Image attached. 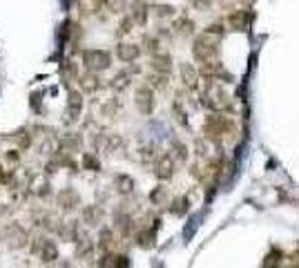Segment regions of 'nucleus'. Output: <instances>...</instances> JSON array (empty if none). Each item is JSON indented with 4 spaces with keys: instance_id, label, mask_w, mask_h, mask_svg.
<instances>
[{
    "instance_id": "obj_9",
    "label": "nucleus",
    "mask_w": 299,
    "mask_h": 268,
    "mask_svg": "<svg viewBox=\"0 0 299 268\" xmlns=\"http://www.w3.org/2000/svg\"><path fill=\"white\" fill-rule=\"evenodd\" d=\"M181 78H183V85H186L188 90L199 87V72L194 70L192 65H181Z\"/></svg>"
},
{
    "instance_id": "obj_21",
    "label": "nucleus",
    "mask_w": 299,
    "mask_h": 268,
    "mask_svg": "<svg viewBox=\"0 0 299 268\" xmlns=\"http://www.w3.org/2000/svg\"><path fill=\"white\" fill-rule=\"evenodd\" d=\"M166 199H168V190H166V188H163V186H158L156 190L150 194V201H152V204H156V206H161Z\"/></svg>"
},
{
    "instance_id": "obj_28",
    "label": "nucleus",
    "mask_w": 299,
    "mask_h": 268,
    "mask_svg": "<svg viewBox=\"0 0 299 268\" xmlns=\"http://www.w3.org/2000/svg\"><path fill=\"white\" fill-rule=\"evenodd\" d=\"M132 25H134L132 16H127V18H123V20H121V29H119V32H121V34H127V32L132 29Z\"/></svg>"
},
{
    "instance_id": "obj_4",
    "label": "nucleus",
    "mask_w": 299,
    "mask_h": 268,
    "mask_svg": "<svg viewBox=\"0 0 299 268\" xmlns=\"http://www.w3.org/2000/svg\"><path fill=\"white\" fill-rule=\"evenodd\" d=\"M134 103H136L139 112L145 114V117L154 112L156 101H154V92H152L150 85H143V87H139V90H136V99H134Z\"/></svg>"
},
{
    "instance_id": "obj_15",
    "label": "nucleus",
    "mask_w": 299,
    "mask_h": 268,
    "mask_svg": "<svg viewBox=\"0 0 299 268\" xmlns=\"http://www.w3.org/2000/svg\"><path fill=\"white\" fill-rule=\"evenodd\" d=\"M83 109V94L81 92H72L70 94V117L76 119Z\"/></svg>"
},
{
    "instance_id": "obj_17",
    "label": "nucleus",
    "mask_w": 299,
    "mask_h": 268,
    "mask_svg": "<svg viewBox=\"0 0 299 268\" xmlns=\"http://www.w3.org/2000/svg\"><path fill=\"white\" fill-rule=\"evenodd\" d=\"M188 204H190V201H188V197H179V199H174V201H172V208H170V212H172V215H186V212H188Z\"/></svg>"
},
{
    "instance_id": "obj_5",
    "label": "nucleus",
    "mask_w": 299,
    "mask_h": 268,
    "mask_svg": "<svg viewBox=\"0 0 299 268\" xmlns=\"http://www.w3.org/2000/svg\"><path fill=\"white\" fill-rule=\"evenodd\" d=\"M228 23L233 29H241V32H248L250 29V23H252V14L246 9H237L228 16Z\"/></svg>"
},
{
    "instance_id": "obj_7",
    "label": "nucleus",
    "mask_w": 299,
    "mask_h": 268,
    "mask_svg": "<svg viewBox=\"0 0 299 268\" xmlns=\"http://www.w3.org/2000/svg\"><path fill=\"white\" fill-rule=\"evenodd\" d=\"M150 67L158 74H170V70H172V58H170V54H152V60H150Z\"/></svg>"
},
{
    "instance_id": "obj_11",
    "label": "nucleus",
    "mask_w": 299,
    "mask_h": 268,
    "mask_svg": "<svg viewBox=\"0 0 299 268\" xmlns=\"http://www.w3.org/2000/svg\"><path fill=\"white\" fill-rule=\"evenodd\" d=\"M132 20L139 23V25H145L148 23V5L143 0H134L132 3Z\"/></svg>"
},
{
    "instance_id": "obj_12",
    "label": "nucleus",
    "mask_w": 299,
    "mask_h": 268,
    "mask_svg": "<svg viewBox=\"0 0 299 268\" xmlns=\"http://www.w3.org/2000/svg\"><path fill=\"white\" fill-rule=\"evenodd\" d=\"M7 235H11L9 237L11 246H25L27 243V233L18 226H7Z\"/></svg>"
},
{
    "instance_id": "obj_1",
    "label": "nucleus",
    "mask_w": 299,
    "mask_h": 268,
    "mask_svg": "<svg viewBox=\"0 0 299 268\" xmlns=\"http://www.w3.org/2000/svg\"><path fill=\"white\" fill-rule=\"evenodd\" d=\"M219 40L217 36H210V34H199L194 38V45H192V54L199 63H205V60H215L217 54H219Z\"/></svg>"
},
{
    "instance_id": "obj_6",
    "label": "nucleus",
    "mask_w": 299,
    "mask_h": 268,
    "mask_svg": "<svg viewBox=\"0 0 299 268\" xmlns=\"http://www.w3.org/2000/svg\"><path fill=\"white\" fill-rule=\"evenodd\" d=\"M117 56H119V60H123V63H134V60L141 56V47L134 45V42H121L117 47Z\"/></svg>"
},
{
    "instance_id": "obj_19",
    "label": "nucleus",
    "mask_w": 299,
    "mask_h": 268,
    "mask_svg": "<svg viewBox=\"0 0 299 268\" xmlns=\"http://www.w3.org/2000/svg\"><path fill=\"white\" fill-rule=\"evenodd\" d=\"M176 32L179 34H186V36H190L194 32V23L190 20V18H181L179 23H176Z\"/></svg>"
},
{
    "instance_id": "obj_24",
    "label": "nucleus",
    "mask_w": 299,
    "mask_h": 268,
    "mask_svg": "<svg viewBox=\"0 0 299 268\" xmlns=\"http://www.w3.org/2000/svg\"><path fill=\"white\" fill-rule=\"evenodd\" d=\"M83 166L87 168V170H94V172H96V170L101 168V163H99V159H96L94 154H85L83 157Z\"/></svg>"
},
{
    "instance_id": "obj_26",
    "label": "nucleus",
    "mask_w": 299,
    "mask_h": 268,
    "mask_svg": "<svg viewBox=\"0 0 299 268\" xmlns=\"http://www.w3.org/2000/svg\"><path fill=\"white\" fill-rule=\"evenodd\" d=\"M172 150L176 152V157H179L181 161H186V157H188V148L183 145L181 141H172Z\"/></svg>"
},
{
    "instance_id": "obj_30",
    "label": "nucleus",
    "mask_w": 299,
    "mask_h": 268,
    "mask_svg": "<svg viewBox=\"0 0 299 268\" xmlns=\"http://www.w3.org/2000/svg\"><path fill=\"white\" fill-rule=\"evenodd\" d=\"M192 5H194V7H197L199 11H205V9H208L210 5H212V0H192Z\"/></svg>"
},
{
    "instance_id": "obj_16",
    "label": "nucleus",
    "mask_w": 299,
    "mask_h": 268,
    "mask_svg": "<svg viewBox=\"0 0 299 268\" xmlns=\"http://www.w3.org/2000/svg\"><path fill=\"white\" fill-rule=\"evenodd\" d=\"M112 243H114L112 230H109V228H103L101 235H99V248H101V251H107V248H112Z\"/></svg>"
},
{
    "instance_id": "obj_23",
    "label": "nucleus",
    "mask_w": 299,
    "mask_h": 268,
    "mask_svg": "<svg viewBox=\"0 0 299 268\" xmlns=\"http://www.w3.org/2000/svg\"><path fill=\"white\" fill-rule=\"evenodd\" d=\"M127 83H130V74H127V72H121V74L114 78L112 87L114 90H123V87H127Z\"/></svg>"
},
{
    "instance_id": "obj_25",
    "label": "nucleus",
    "mask_w": 299,
    "mask_h": 268,
    "mask_svg": "<svg viewBox=\"0 0 299 268\" xmlns=\"http://www.w3.org/2000/svg\"><path fill=\"white\" fill-rule=\"evenodd\" d=\"M203 32H205V34H210V36H217V38H221L225 29H223V25H219V23H212V25H208V27L203 29Z\"/></svg>"
},
{
    "instance_id": "obj_18",
    "label": "nucleus",
    "mask_w": 299,
    "mask_h": 268,
    "mask_svg": "<svg viewBox=\"0 0 299 268\" xmlns=\"http://www.w3.org/2000/svg\"><path fill=\"white\" fill-rule=\"evenodd\" d=\"M101 215H103V212L96 208V206H89V208H85L83 217H85V221H87L89 226H96V224H99V219H101Z\"/></svg>"
},
{
    "instance_id": "obj_14",
    "label": "nucleus",
    "mask_w": 299,
    "mask_h": 268,
    "mask_svg": "<svg viewBox=\"0 0 299 268\" xmlns=\"http://www.w3.org/2000/svg\"><path fill=\"white\" fill-rule=\"evenodd\" d=\"M114 188L121 192V194H130L134 190V181H132V176H127V174H119L117 179H114Z\"/></svg>"
},
{
    "instance_id": "obj_3",
    "label": "nucleus",
    "mask_w": 299,
    "mask_h": 268,
    "mask_svg": "<svg viewBox=\"0 0 299 268\" xmlns=\"http://www.w3.org/2000/svg\"><path fill=\"white\" fill-rule=\"evenodd\" d=\"M83 63L89 72H103L112 65V56L105 50H85L83 52Z\"/></svg>"
},
{
    "instance_id": "obj_2",
    "label": "nucleus",
    "mask_w": 299,
    "mask_h": 268,
    "mask_svg": "<svg viewBox=\"0 0 299 268\" xmlns=\"http://www.w3.org/2000/svg\"><path fill=\"white\" fill-rule=\"evenodd\" d=\"M230 130H233V121L228 117H223V114H210V117L205 119L203 132L208 134L210 139H215L217 143H221V137L228 134Z\"/></svg>"
},
{
    "instance_id": "obj_31",
    "label": "nucleus",
    "mask_w": 299,
    "mask_h": 268,
    "mask_svg": "<svg viewBox=\"0 0 299 268\" xmlns=\"http://www.w3.org/2000/svg\"><path fill=\"white\" fill-rule=\"evenodd\" d=\"M3 181H5V176H3V172H0V184H3Z\"/></svg>"
},
{
    "instance_id": "obj_29",
    "label": "nucleus",
    "mask_w": 299,
    "mask_h": 268,
    "mask_svg": "<svg viewBox=\"0 0 299 268\" xmlns=\"http://www.w3.org/2000/svg\"><path fill=\"white\" fill-rule=\"evenodd\" d=\"M156 16H172L174 14V7H170V5H161V7H156Z\"/></svg>"
},
{
    "instance_id": "obj_10",
    "label": "nucleus",
    "mask_w": 299,
    "mask_h": 268,
    "mask_svg": "<svg viewBox=\"0 0 299 268\" xmlns=\"http://www.w3.org/2000/svg\"><path fill=\"white\" fill-rule=\"evenodd\" d=\"M78 204H81V197H78V192H74L72 188H67V190H63L58 194V206H63L65 210L76 208Z\"/></svg>"
},
{
    "instance_id": "obj_20",
    "label": "nucleus",
    "mask_w": 299,
    "mask_h": 268,
    "mask_svg": "<svg viewBox=\"0 0 299 268\" xmlns=\"http://www.w3.org/2000/svg\"><path fill=\"white\" fill-rule=\"evenodd\" d=\"M89 255H91V243L87 239H81L76 246V257L83 259V257H89Z\"/></svg>"
},
{
    "instance_id": "obj_13",
    "label": "nucleus",
    "mask_w": 299,
    "mask_h": 268,
    "mask_svg": "<svg viewBox=\"0 0 299 268\" xmlns=\"http://www.w3.org/2000/svg\"><path fill=\"white\" fill-rule=\"evenodd\" d=\"M154 239H156V228H143L141 233L136 235V241H139V246L141 248H152L154 246Z\"/></svg>"
},
{
    "instance_id": "obj_8",
    "label": "nucleus",
    "mask_w": 299,
    "mask_h": 268,
    "mask_svg": "<svg viewBox=\"0 0 299 268\" xmlns=\"http://www.w3.org/2000/svg\"><path fill=\"white\" fill-rule=\"evenodd\" d=\"M154 174L158 176V179H170V176L174 174V161L170 154H163L158 157L156 166H154Z\"/></svg>"
},
{
    "instance_id": "obj_22",
    "label": "nucleus",
    "mask_w": 299,
    "mask_h": 268,
    "mask_svg": "<svg viewBox=\"0 0 299 268\" xmlns=\"http://www.w3.org/2000/svg\"><path fill=\"white\" fill-rule=\"evenodd\" d=\"M143 45H145V52H150V54L158 52V38L156 36H143Z\"/></svg>"
},
{
    "instance_id": "obj_27",
    "label": "nucleus",
    "mask_w": 299,
    "mask_h": 268,
    "mask_svg": "<svg viewBox=\"0 0 299 268\" xmlns=\"http://www.w3.org/2000/svg\"><path fill=\"white\" fill-rule=\"evenodd\" d=\"M279 259H282V251H279V248H277V251H272L270 255H268V257L264 259V266H277L279 264Z\"/></svg>"
}]
</instances>
